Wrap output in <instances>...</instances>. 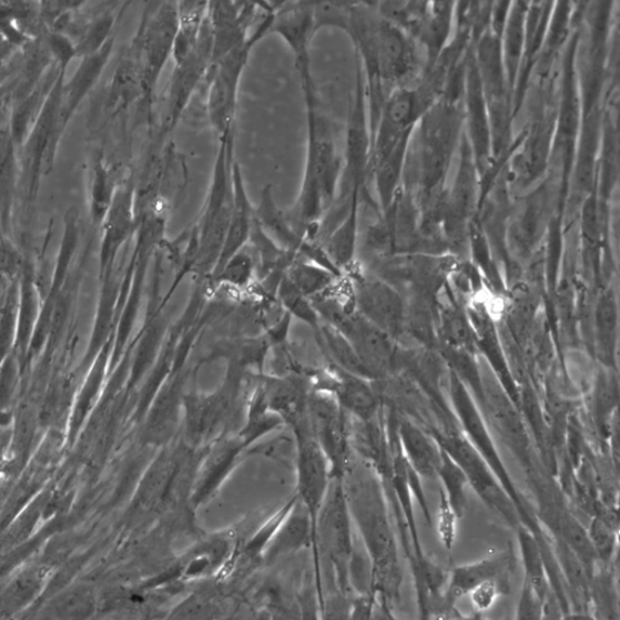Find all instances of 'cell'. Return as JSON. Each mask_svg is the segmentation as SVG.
I'll list each match as a JSON object with an SVG mask.
<instances>
[{"label":"cell","instance_id":"1","mask_svg":"<svg viewBox=\"0 0 620 620\" xmlns=\"http://www.w3.org/2000/svg\"><path fill=\"white\" fill-rule=\"evenodd\" d=\"M342 482L353 526L373 563L377 602L392 610L400 601L403 572L384 484L354 453Z\"/></svg>","mask_w":620,"mask_h":620},{"label":"cell","instance_id":"2","mask_svg":"<svg viewBox=\"0 0 620 620\" xmlns=\"http://www.w3.org/2000/svg\"><path fill=\"white\" fill-rule=\"evenodd\" d=\"M301 89L307 113V157L299 195L286 214L309 241L318 242L321 223L337 197L342 160L315 82H303Z\"/></svg>","mask_w":620,"mask_h":620},{"label":"cell","instance_id":"3","mask_svg":"<svg viewBox=\"0 0 620 620\" xmlns=\"http://www.w3.org/2000/svg\"><path fill=\"white\" fill-rule=\"evenodd\" d=\"M250 386L252 373L228 363L226 376L216 390L186 392L183 397L181 440L193 450H204L220 438L235 434L237 421L242 420L243 425Z\"/></svg>","mask_w":620,"mask_h":620},{"label":"cell","instance_id":"4","mask_svg":"<svg viewBox=\"0 0 620 620\" xmlns=\"http://www.w3.org/2000/svg\"><path fill=\"white\" fill-rule=\"evenodd\" d=\"M235 129L218 139V150L202 215L194 226L200 240L193 273L209 281L222 254L233 207L232 164L235 160Z\"/></svg>","mask_w":620,"mask_h":620},{"label":"cell","instance_id":"5","mask_svg":"<svg viewBox=\"0 0 620 620\" xmlns=\"http://www.w3.org/2000/svg\"><path fill=\"white\" fill-rule=\"evenodd\" d=\"M177 31V2L150 3L144 9L133 51L142 81V109L153 123L157 83L170 58H173Z\"/></svg>","mask_w":620,"mask_h":620},{"label":"cell","instance_id":"6","mask_svg":"<svg viewBox=\"0 0 620 620\" xmlns=\"http://www.w3.org/2000/svg\"><path fill=\"white\" fill-rule=\"evenodd\" d=\"M241 547L240 529L235 527L206 535L180 558L170 562L164 570L148 579L142 590L165 591L177 585L205 582L226 575L234 566Z\"/></svg>","mask_w":620,"mask_h":620},{"label":"cell","instance_id":"7","mask_svg":"<svg viewBox=\"0 0 620 620\" xmlns=\"http://www.w3.org/2000/svg\"><path fill=\"white\" fill-rule=\"evenodd\" d=\"M316 537H318L322 577L335 579L341 592L353 598L349 587V563L356 536L345 488L339 478H334L329 482L316 522Z\"/></svg>","mask_w":620,"mask_h":620},{"label":"cell","instance_id":"8","mask_svg":"<svg viewBox=\"0 0 620 620\" xmlns=\"http://www.w3.org/2000/svg\"><path fill=\"white\" fill-rule=\"evenodd\" d=\"M431 435L440 445L441 450L450 456L465 472L468 484L482 499V502L498 514L512 529L518 530L520 521L516 505L497 479L491 467L487 465L466 435L455 426Z\"/></svg>","mask_w":620,"mask_h":620},{"label":"cell","instance_id":"9","mask_svg":"<svg viewBox=\"0 0 620 620\" xmlns=\"http://www.w3.org/2000/svg\"><path fill=\"white\" fill-rule=\"evenodd\" d=\"M265 37V32L254 31L246 44L232 51L210 70L206 111L218 139L235 129L242 78L254 47Z\"/></svg>","mask_w":620,"mask_h":620},{"label":"cell","instance_id":"10","mask_svg":"<svg viewBox=\"0 0 620 620\" xmlns=\"http://www.w3.org/2000/svg\"><path fill=\"white\" fill-rule=\"evenodd\" d=\"M346 275L352 282L356 312L400 345L406 336L404 294L378 276L355 267Z\"/></svg>","mask_w":620,"mask_h":620},{"label":"cell","instance_id":"11","mask_svg":"<svg viewBox=\"0 0 620 620\" xmlns=\"http://www.w3.org/2000/svg\"><path fill=\"white\" fill-rule=\"evenodd\" d=\"M213 69V33L206 17L202 33L191 55L181 63L174 64L167 91L166 112L160 141L163 143L174 133L184 113L204 79Z\"/></svg>","mask_w":620,"mask_h":620},{"label":"cell","instance_id":"12","mask_svg":"<svg viewBox=\"0 0 620 620\" xmlns=\"http://www.w3.org/2000/svg\"><path fill=\"white\" fill-rule=\"evenodd\" d=\"M308 419L313 437L332 468L333 479H342L353 455L350 416L328 394L311 390Z\"/></svg>","mask_w":620,"mask_h":620},{"label":"cell","instance_id":"13","mask_svg":"<svg viewBox=\"0 0 620 620\" xmlns=\"http://www.w3.org/2000/svg\"><path fill=\"white\" fill-rule=\"evenodd\" d=\"M296 451V497L306 507L316 535V522L324 504L332 468L318 443L315 441L307 418L292 429ZM318 539V537H316Z\"/></svg>","mask_w":620,"mask_h":620},{"label":"cell","instance_id":"14","mask_svg":"<svg viewBox=\"0 0 620 620\" xmlns=\"http://www.w3.org/2000/svg\"><path fill=\"white\" fill-rule=\"evenodd\" d=\"M306 376L311 390L333 397L352 418L372 420L380 411V398L373 380L341 369L332 363L311 369Z\"/></svg>","mask_w":620,"mask_h":620},{"label":"cell","instance_id":"15","mask_svg":"<svg viewBox=\"0 0 620 620\" xmlns=\"http://www.w3.org/2000/svg\"><path fill=\"white\" fill-rule=\"evenodd\" d=\"M182 450L183 441L179 437L157 450L144 471L130 511V519L138 526L160 522Z\"/></svg>","mask_w":620,"mask_h":620},{"label":"cell","instance_id":"16","mask_svg":"<svg viewBox=\"0 0 620 620\" xmlns=\"http://www.w3.org/2000/svg\"><path fill=\"white\" fill-rule=\"evenodd\" d=\"M271 10L270 3L209 2L207 19L213 33V65L246 44L250 34Z\"/></svg>","mask_w":620,"mask_h":620},{"label":"cell","instance_id":"17","mask_svg":"<svg viewBox=\"0 0 620 620\" xmlns=\"http://www.w3.org/2000/svg\"><path fill=\"white\" fill-rule=\"evenodd\" d=\"M245 453L246 448L236 434L226 435L205 448L192 488L191 506L194 511L216 497Z\"/></svg>","mask_w":620,"mask_h":620},{"label":"cell","instance_id":"18","mask_svg":"<svg viewBox=\"0 0 620 620\" xmlns=\"http://www.w3.org/2000/svg\"><path fill=\"white\" fill-rule=\"evenodd\" d=\"M270 410L293 429L308 418L309 384L301 373L276 375L253 374Z\"/></svg>","mask_w":620,"mask_h":620},{"label":"cell","instance_id":"19","mask_svg":"<svg viewBox=\"0 0 620 620\" xmlns=\"http://www.w3.org/2000/svg\"><path fill=\"white\" fill-rule=\"evenodd\" d=\"M268 34L281 37L292 50L297 72L312 70L311 44L315 37L313 2L276 3Z\"/></svg>","mask_w":620,"mask_h":620},{"label":"cell","instance_id":"20","mask_svg":"<svg viewBox=\"0 0 620 620\" xmlns=\"http://www.w3.org/2000/svg\"><path fill=\"white\" fill-rule=\"evenodd\" d=\"M512 570V556L510 551H498L479 561L459 565L455 567L450 576H447V587L444 599L448 603L456 602L469 596V592L488 580L509 588V577Z\"/></svg>","mask_w":620,"mask_h":620},{"label":"cell","instance_id":"21","mask_svg":"<svg viewBox=\"0 0 620 620\" xmlns=\"http://www.w3.org/2000/svg\"><path fill=\"white\" fill-rule=\"evenodd\" d=\"M232 181H233V207L230 220V226L226 235V241H224L222 254L218 260L217 266L211 278L224 266L226 262L240 253L250 240V234L255 221V206L245 186V180L243 176V170L237 162L236 156L232 164ZM210 278V279H211ZM209 279V281H210Z\"/></svg>","mask_w":620,"mask_h":620},{"label":"cell","instance_id":"22","mask_svg":"<svg viewBox=\"0 0 620 620\" xmlns=\"http://www.w3.org/2000/svg\"><path fill=\"white\" fill-rule=\"evenodd\" d=\"M139 228L136 194L133 182L116 189L113 203L103 221V257L112 261L119 248L126 243Z\"/></svg>","mask_w":620,"mask_h":620},{"label":"cell","instance_id":"23","mask_svg":"<svg viewBox=\"0 0 620 620\" xmlns=\"http://www.w3.org/2000/svg\"><path fill=\"white\" fill-rule=\"evenodd\" d=\"M398 440L407 460V467L421 478L438 477L443 450L433 435L417 421L400 419Z\"/></svg>","mask_w":620,"mask_h":620},{"label":"cell","instance_id":"24","mask_svg":"<svg viewBox=\"0 0 620 620\" xmlns=\"http://www.w3.org/2000/svg\"><path fill=\"white\" fill-rule=\"evenodd\" d=\"M593 339L600 365L616 369L618 349V303L612 289H606L593 309Z\"/></svg>","mask_w":620,"mask_h":620},{"label":"cell","instance_id":"25","mask_svg":"<svg viewBox=\"0 0 620 620\" xmlns=\"http://www.w3.org/2000/svg\"><path fill=\"white\" fill-rule=\"evenodd\" d=\"M285 427L284 421L278 415L270 410L260 387L255 384L252 374V386L247 394L243 425L237 429L236 437L240 438L246 448L254 447L257 441L268 437L275 430Z\"/></svg>","mask_w":620,"mask_h":620},{"label":"cell","instance_id":"26","mask_svg":"<svg viewBox=\"0 0 620 620\" xmlns=\"http://www.w3.org/2000/svg\"><path fill=\"white\" fill-rule=\"evenodd\" d=\"M114 45V37L96 54L87 57L68 87V96L63 105L62 125L68 123L70 115L81 103L89 90L94 87L109 63Z\"/></svg>","mask_w":620,"mask_h":620},{"label":"cell","instance_id":"27","mask_svg":"<svg viewBox=\"0 0 620 620\" xmlns=\"http://www.w3.org/2000/svg\"><path fill=\"white\" fill-rule=\"evenodd\" d=\"M314 334L328 363L345 369L349 374L374 382L359 355L356 354L348 339L338 329L322 322L318 332Z\"/></svg>","mask_w":620,"mask_h":620},{"label":"cell","instance_id":"28","mask_svg":"<svg viewBox=\"0 0 620 620\" xmlns=\"http://www.w3.org/2000/svg\"><path fill=\"white\" fill-rule=\"evenodd\" d=\"M209 3L177 2V31L173 50L174 64L186 60L195 49L207 17Z\"/></svg>","mask_w":620,"mask_h":620},{"label":"cell","instance_id":"29","mask_svg":"<svg viewBox=\"0 0 620 620\" xmlns=\"http://www.w3.org/2000/svg\"><path fill=\"white\" fill-rule=\"evenodd\" d=\"M257 284V266L252 250L246 245L232 256L207 282L209 288H227L230 292L248 293Z\"/></svg>","mask_w":620,"mask_h":620},{"label":"cell","instance_id":"30","mask_svg":"<svg viewBox=\"0 0 620 620\" xmlns=\"http://www.w3.org/2000/svg\"><path fill=\"white\" fill-rule=\"evenodd\" d=\"M285 275L309 299L328 292L343 276L299 256L288 266Z\"/></svg>","mask_w":620,"mask_h":620},{"label":"cell","instance_id":"31","mask_svg":"<svg viewBox=\"0 0 620 620\" xmlns=\"http://www.w3.org/2000/svg\"><path fill=\"white\" fill-rule=\"evenodd\" d=\"M256 599V607L266 610L273 620H301L296 590H289L279 578L266 580Z\"/></svg>","mask_w":620,"mask_h":620},{"label":"cell","instance_id":"32","mask_svg":"<svg viewBox=\"0 0 620 620\" xmlns=\"http://www.w3.org/2000/svg\"><path fill=\"white\" fill-rule=\"evenodd\" d=\"M517 532L525 570L524 580L532 586L538 596L546 601L553 592L549 585L542 550L529 531L519 527Z\"/></svg>","mask_w":620,"mask_h":620},{"label":"cell","instance_id":"33","mask_svg":"<svg viewBox=\"0 0 620 620\" xmlns=\"http://www.w3.org/2000/svg\"><path fill=\"white\" fill-rule=\"evenodd\" d=\"M590 606L597 612V620H619L618 591L613 566L598 565L590 580Z\"/></svg>","mask_w":620,"mask_h":620},{"label":"cell","instance_id":"34","mask_svg":"<svg viewBox=\"0 0 620 620\" xmlns=\"http://www.w3.org/2000/svg\"><path fill=\"white\" fill-rule=\"evenodd\" d=\"M618 393L616 369L602 367V372L597 379L596 392H593V413H596L597 425L602 433L612 430Z\"/></svg>","mask_w":620,"mask_h":620},{"label":"cell","instance_id":"35","mask_svg":"<svg viewBox=\"0 0 620 620\" xmlns=\"http://www.w3.org/2000/svg\"><path fill=\"white\" fill-rule=\"evenodd\" d=\"M275 297L279 306L292 316V318L305 323L314 333L318 332L322 325L318 312L314 308L312 301L303 295L299 289L286 278V275L283 276L278 288H276Z\"/></svg>","mask_w":620,"mask_h":620},{"label":"cell","instance_id":"36","mask_svg":"<svg viewBox=\"0 0 620 620\" xmlns=\"http://www.w3.org/2000/svg\"><path fill=\"white\" fill-rule=\"evenodd\" d=\"M438 478L441 479L445 492L443 494L457 518L464 517L467 508V490L468 485L466 475L455 464L453 458L443 451V461L438 471Z\"/></svg>","mask_w":620,"mask_h":620},{"label":"cell","instance_id":"37","mask_svg":"<svg viewBox=\"0 0 620 620\" xmlns=\"http://www.w3.org/2000/svg\"><path fill=\"white\" fill-rule=\"evenodd\" d=\"M588 536L599 565L611 566L618 548V526L598 517L592 520Z\"/></svg>","mask_w":620,"mask_h":620},{"label":"cell","instance_id":"38","mask_svg":"<svg viewBox=\"0 0 620 620\" xmlns=\"http://www.w3.org/2000/svg\"><path fill=\"white\" fill-rule=\"evenodd\" d=\"M116 189L110 170L103 163L95 167L94 182H92V216L96 222L104 221L113 203Z\"/></svg>","mask_w":620,"mask_h":620},{"label":"cell","instance_id":"39","mask_svg":"<svg viewBox=\"0 0 620 620\" xmlns=\"http://www.w3.org/2000/svg\"><path fill=\"white\" fill-rule=\"evenodd\" d=\"M115 26V17L113 14H104L100 17L94 23H92L83 37L81 44L77 47V54L82 52L87 58L92 54H96L105 44H108L113 34Z\"/></svg>","mask_w":620,"mask_h":620},{"label":"cell","instance_id":"40","mask_svg":"<svg viewBox=\"0 0 620 620\" xmlns=\"http://www.w3.org/2000/svg\"><path fill=\"white\" fill-rule=\"evenodd\" d=\"M508 590V587L497 582V580H488V582L475 587L469 592L474 610L481 614L491 610L498 598Z\"/></svg>","mask_w":620,"mask_h":620},{"label":"cell","instance_id":"41","mask_svg":"<svg viewBox=\"0 0 620 620\" xmlns=\"http://www.w3.org/2000/svg\"><path fill=\"white\" fill-rule=\"evenodd\" d=\"M457 516L450 505H448L445 496H441V504L437 520V531L440 543L446 550H453L457 537Z\"/></svg>","mask_w":620,"mask_h":620},{"label":"cell","instance_id":"42","mask_svg":"<svg viewBox=\"0 0 620 620\" xmlns=\"http://www.w3.org/2000/svg\"><path fill=\"white\" fill-rule=\"evenodd\" d=\"M545 600L529 583L525 582L517 607V620H543Z\"/></svg>","mask_w":620,"mask_h":620},{"label":"cell","instance_id":"43","mask_svg":"<svg viewBox=\"0 0 620 620\" xmlns=\"http://www.w3.org/2000/svg\"><path fill=\"white\" fill-rule=\"evenodd\" d=\"M49 47L52 51V54L55 55L58 61L61 63L62 68L65 64L70 63V61L77 54V48L73 47L70 39L62 34H52L49 39Z\"/></svg>","mask_w":620,"mask_h":620},{"label":"cell","instance_id":"44","mask_svg":"<svg viewBox=\"0 0 620 620\" xmlns=\"http://www.w3.org/2000/svg\"><path fill=\"white\" fill-rule=\"evenodd\" d=\"M247 620H273L271 614L263 609H260V607H256V609L253 611V613H250Z\"/></svg>","mask_w":620,"mask_h":620},{"label":"cell","instance_id":"45","mask_svg":"<svg viewBox=\"0 0 620 620\" xmlns=\"http://www.w3.org/2000/svg\"><path fill=\"white\" fill-rule=\"evenodd\" d=\"M248 616L245 614L242 606L237 604L235 611L228 620H247Z\"/></svg>","mask_w":620,"mask_h":620},{"label":"cell","instance_id":"46","mask_svg":"<svg viewBox=\"0 0 620 620\" xmlns=\"http://www.w3.org/2000/svg\"><path fill=\"white\" fill-rule=\"evenodd\" d=\"M475 620H488L484 614L477 613L475 614Z\"/></svg>","mask_w":620,"mask_h":620}]
</instances>
